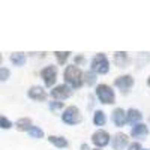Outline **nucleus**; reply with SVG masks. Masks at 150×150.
<instances>
[{
    "instance_id": "nucleus-10",
    "label": "nucleus",
    "mask_w": 150,
    "mask_h": 150,
    "mask_svg": "<svg viewBox=\"0 0 150 150\" xmlns=\"http://www.w3.org/2000/svg\"><path fill=\"white\" fill-rule=\"evenodd\" d=\"M27 96L32 99V101L44 102L45 99H47V92L44 90L42 86H32L30 89L27 90Z\"/></svg>"
},
{
    "instance_id": "nucleus-13",
    "label": "nucleus",
    "mask_w": 150,
    "mask_h": 150,
    "mask_svg": "<svg viewBox=\"0 0 150 150\" xmlns=\"http://www.w3.org/2000/svg\"><path fill=\"white\" fill-rule=\"evenodd\" d=\"M141 119H143V114L140 110L137 108H129L126 111V123L129 125H137V123H141Z\"/></svg>"
},
{
    "instance_id": "nucleus-27",
    "label": "nucleus",
    "mask_w": 150,
    "mask_h": 150,
    "mask_svg": "<svg viewBox=\"0 0 150 150\" xmlns=\"http://www.w3.org/2000/svg\"><path fill=\"white\" fill-rule=\"evenodd\" d=\"M80 150H90V147H89V144H86V143H84V144L80 146Z\"/></svg>"
},
{
    "instance_id": "nucleus-18",
    "label": "nucleus",
    "mask_w": 150,
    "mask_h": 150,
    "mask_svg": "<svg viewBox=\"0 0 150 150\" xmlns=\"http://www.w3.org/2000/svg\"><path fill=\"white\" fill-rule=\"evenodd\" d=\"M26 60H27V57L24 53H12L11 54V62L14 66H24L26 65Z\"/></svg>"
},
{
    "instance_id": "nucleus-2",
    "label": "nucleus",
    "mask_w": 150,
    "mask_h": 150,
    "mask_svg": "<svg viewBox=\"0 0 150 150\" xmlns=\"http://www.w3.org/2000/svg\"><path fill=\"white\" fill-rule=\"evenodd\" d=\"M90 71L96 75H105L110 72V60L104 53H98L90 63Z\"/></svg>"
},
{
    "instance_id": "nucleus-31",
    "label": "nucleus",
    "mask_w": 150,
    "mask_h": 150,
    "mask_svg": "<svg viewBox=\"0 0 150 150\" xmlns=\"http://www.w3.org/2000/svg\"><path fill=\"white\" fill-rule=\"evenodd\" d=\"M143 150H149V149H143Z\"/></svg>"
},
{
    "instance_id": "nucleus-24",
    "label": "nucleus",
    "mask_w": 150,
    "mask_h": 150,
    "mask_svg": "<svg viewBox=\"0 0 150 150\" xmlns=\"http://www.w3.org/2000/svg\"><path fill=\"white\" fill-rule=\"evenodd\" d=\"M11 77V71L8 68H0V81H6Z\"/></svg>"
},
{
    "instance_id": "nucleus-23",
    "label": "nucleus",
    "mask_w": 150,
    "mask_h": 150,
    "mask_svg": "<svg viewBox=\"0 0 150 150\" xmlns=\"http://www.w3.org/2000/svg\"><path fill=\"white\" fill-rule=\"evenodd\" d=\"M0 128L2 129H11L12 128V122L3 116H0Z\"/></svg>"
},
{
    "instance_id": "nucleus-9",
    "label": "nucleus",
    "mask_w": 150,
    "mask_h": 150,
    "mask_svg": "<svg viewBox=\"0 0 150 150\" xmlns=\"http://www.w3.org/2000/svg\"><path fill=\"white\" fill-rule=\"evenodd\" d=\"M110 144H111V147L114 150H123L125 147L129 146V137L126 134H123V132H119V134H116L111 138Z\"/></svg>"
},
{
    "instance_id": "nucleus-22",
    "label": "nucleus",
    "mask_w": 150,
    "mask_h": 150,
    "mask_svg": "<svg viewBox=\"0 0 150 150\" xmlns=\"http://www.w3.org/2000/svg\"><path fill=\"white\" fill-rule=\"evenodd\" d=\"M48 107H50V111L56 112V111H59V110L63 108V102H60V101H51V102L48 104Z\"/></svg>"
},
{
    "instance_id": "nucleus-25",
    "label": "nucleus",
    "mask_w": 150,
    "mask_h": 150,
    "mask_svg": "<svg viewBox=\"0 0 150 150\" xmlns=\"http://www.w3.org/2000/svg\"><path fill=\"white\" fill-rule=\"evenodd\" d=\"M128 150H143V147H141V144L140 143H131L129 146H128Z\"/></svg>"
},
{
    "instance_id": "nucleus-32",
    "label": "nucleus",
    "mask_w": 150,
    "mask_h": 150,
    "mask_svg": "<svg viewBox=\"0 0 150 150\" xmlns=\"http://www.w3.org/2000/svg\"><path fill=\"white\" fill-rule=\"evenodd\" d=\"M149 120H150V117H149Z\"/></svg>"
},
{
    "instance_id": "nucleus-28",
    "label": "nucleus",
    "mask_w": 150,
    "mask_h": 150,
    "mask_svg": "<svg viewBox=\"0 0 150 150\" xmlns=\"http://www.w3.org/2000/svg\"><path fill=\"white\" fill-rule=\"evenodd\" d=\"M147 86L150 87V75H149V78H147Z\"/></svg>"
},
{
    "instance_id": "nucleus-29",
    "label": "nucleus",
    "mask_w": 150,
    "mask_h": 150,
    "mask_svg": "<svg viewBox=\"0 0 150 150\" xmlns=\"http://www.w3.org/2000/svg\"><path fill=\"white\" fill-rule=\"evenodd\" d=\"M2 62H3V57H2V54H0V65H2Z\"/></svg>"
},
{
    "instance_id": "nucleus-14",
    "label": "nucleus",
    "mask_w": 150,
    "mask_h": 150,
    "mask_svg": "<svg viewBox=\"0 0 150 150\" xmlns=\"http://www.w3.org/2000/svg\"><path fill=\"white\" fill-rule=\"evenodd\" d=\"M48 141L51 143L54 147H57V149H66L69 146L68 140L65 138V137H60V135H50Z\"/></svg>"
},
{
    "instance_id": "nucleus-3",
    "label": "nucleus",
    "mask_w": 150,
    "mask_h": 150,
    "mask_svg": "<svg viewBox=\"0 0 150 150\" xmlns=\"http://www.w3.org/2000/svg\"><path fill=\"white\" fill-rule=\"evenodd\" d=\"M96 98L99 99V102L105 104V105H112L116 102V93L112 90V87L108 84L96 86Z\"/></svg>"
},
{
    "instance_id": "nucleus-19",
    "label": "nucleus",
    "mask_w": 150,
    "mask_h": 150,
    "mask_svg": "<svg viewBox=\"0 0 150 150\" xmlns=\"http://www.w3.org/2000/svg\"><path fill=\"white\" fill-rule=\"evenodd\" d=\"M71 51H56L54 53V57L57 59V63L60 65V66H63L66 62H68V59L71 57Z\"/></svg>"
},
{
    "instance_id": "nucleus-21",
    "label": "nucleus",
    "mask_w": 150,
    "mask_h": 150,
    "mask_svg": "<svg viewBox=\"0 0 150 150\" xmlns=\"http://www.w3.org/2000/svg\"><path fill=\"white\" fill-rule=\"evenodd\" d=\"M27 134L32 137V138H35V140H41V138H44V131H42L39 126H32V128L27 131Z\"/></svg>"
},
{
    "instance_id": "nucleus-11",
    "label": "nucleus",
    "mask_w": 150,
    "mask_h": 150,
    "mask_svg": "<svg viewBox=\"0 0 150 150\" xmlns=\"http://www.w3.org/2000/svg\"><path fill=\"white\" fill-rule=\"evenodd\" d=\"M147 135H149V128L146 123H137L131 129V137H134L137 140H144Z\"/></svg>"
},
{
    "instance_id": "nucleus-12",
    "label": "nucleus",
    "mask_w": 150,
    "mask_h": 150,
    "mask_svg": "<svg viewBox=\"0 0 150 150\" xmlns=\"http://www.w3.org/2000/svg\"><path fill=\"white\" fill-rule=\"evenodd\" d=\"M111 120H112V123H114L117 128H122L123 125L126 123V111H125L123 108L112 110V112H111Z\"/></svg>"
},
{
    "instance_id": "nucleus-7",
    "label": "nucleus",
    "mask_w": 150,
    "mask_h": 150,
    "mask_svg": "<svg viewBox=\"0 0 150 150\" xmlns=\"http://www.w3.org/2000/svg\"><path fill=\"white\" fill-rule=\"evenodd\" d=\"M110 141H111V135L104 129H98L96 132L92 134V143L96 146V149H102L108 146Z\"/></svg>"
},
{
    "instance_id": "nucleus-15",
    "label": "nucleus",
    "mask_w": 150,
    "mask_h": 150,
    "mask_svg": "<svg viewBox=\"0 0 150 150\" xmlns=\"http://www.w3.org/2000/svg\"><path fill=\"white\" fill-rule=\"evenodd\" d=\"M114 63H116L119 68H126L128 63H129L128 53H125V51H116V53H114Z\"/></svg>"
},
{
    "instance_id": "nucleus-16",
    "label": "nucleus",
    "mask_w": 150,
    "mask_h": 150,
    "mask_svg": "<svg viewBox=\"0 0 150 150\" xmlns=\"http://www.w3.org/2000/svg\"><path fill=\"white\" fill-rule=\"evenodd\" d=\"M15 126H17V129H18V131L27 132V131L33 126V123H32V120H30L29 117H21V119H18V120H17Z\"/></svg>"
},
{
    "instance_id": "nucleus-4",
    "label": "nucleus",
    "mask_w": 150,
    "mask_h": 150,
    "mask_svg": "<svg viewBox=\"0 0 150 150\" xmlns=\"http://www.w3.org/2000/svg\"><path fill=\"white\" fill-rule=\"evenodd\" d=\"M81 120H83V117H81L80 110L74 105L65 108L63 112H62V122L65 125H69V126H75V125H78Z\"/></svg>"
},
{
    "instance_id": "nucleus-30",
    "label": "nucleus",
    "mask_w": 150,
    "mask_h": 150,
    "mask_svg": "<svg viewBox=\"0 0 150 150\" xmlns=\"http://www.w3.org/2000/svg\"><path fill=\"white\" fill-rule=\"evenodd\" d=\"M93 150H101V149H93Z\"/></svg>"
},
{
    "instance_id": "nucleus-1",
    "label": "nucleus",
    "mask_w": 150,
    "mask_h": 150,
    "mask_svg": "<svg viewBox=\"0 0 150 150\" xmlns=\"http://www.w3.org/2000/svg\"><path fill=\"white\" fill-rule=\"evenodd\" d=\"M83 75L84 72L75 65H69L65 68L63 71V80H65V84H68L72 90H77L80 87L84 86V81H83Z\"/></svg>"
},
{
    "instance_id": "nucleus-20",
    "label": "nucleus",
    "mask_w": 150,
    "mask_h": 150,
    "mask_svg": "<svg viewBox=\"0 0 150 150\" xmlns=\"http://www.w3.org/2000/svg\"><path fill=\"white\" fill-rule=\"evenodd\" d=\"M96 74L95 72H92V71H86L84 72V75H83V81H84V84L86 86H93V84H96Z\"/></svg>"
},
{
    "instance_id": "nucleus-8",
    "label": "nucleus",
    "mask_w": 150,
    "mask_h": 150,
    "mask_svg": "<svg viewBox=\"0 0 150 150\" xmlns=\"http://www.w3.org/2000/svg\"><path fill=\"white\" fill-rule=\"evenodd\" d=\"M134 77L132 75H120V77H117L114 80V86L117 87V89L122 92V93H128L132 87H134Z\"/></svg>"
},
{
    "instance_id": "nucleus-5",
    "label": "nucleus",
    "mask_w": 150,
    "mask_h": 150,
    "mask_svg": "<svg viewBox=\"0 0 150 150\" xmlns=\"http://www.w3.org/2000/svg\"><path fill=\"white\" fill-rule=\"evenodd\" d=\"M74 93V90L71 89V87L68 84H59L56 87H53L51 92H50V96L53 98V101H65V99L71 98Z\"/></svg>"
},
{
    "instance_id": "nucleus-26",
    "label": "nucleus",
    "mask_w": 150,
    "mask_h": 150,
    "mask_svg": "<svg viewBox=\"0 0 150 150\" xmlns=\"http://www.w3.org/2000/svg\"><path fill=\"white\" fill-rule=\"evenodd\" d=\"M84 62H86L84 56H77V57H75V66H77V65H83Z\"/></svg>"
},
{
    "instance_id": "nucleus-6",
    "label": "nucleus",
    "mask_w": 150,
    "mask_h": 150,
    "mask_svg": "<svg viewBox=\"0 0 150 150\" xmlns=\"http://www.w3.org/2000/svg\"><path fill=\"white\" fill-rule=\"evenodd\" d=\"M39 75H41V78H42V81L47 87H53L57 81V66L48 65L44 69H41Z\"/></svg>"
},
{
    "instance_id": "nucleus-17",
    "label": "nucleus",
    "mask_w": 150,
    "mask_h": 150,
    "mask_svg": "<svg viewBox=\"0 0 150 150\" xmlns=\"http://www.w3.org/2000/svg\"><path fill=\"white\" fill-rule=\"evenodd\" d=\"M107 123V116L102 110H96L93 114V125L95 126H105Z\"/></svg>"
}]
</instances>
